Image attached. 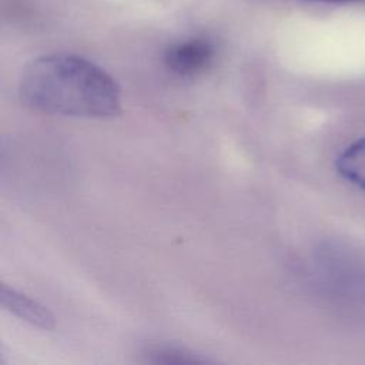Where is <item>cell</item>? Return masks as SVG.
I'll use <instances>...</instances> for the list:
<instances>
[{
	"instance_id": "6da1fadb",
	"label": "cell",
	"mask_w": 365,
	"mask_h": 365,
	"mask_svg": "<svg viewBox=\"0 0 365 365\" xmlns=\"http://www.w3.org/2000/svg\"><path fill=\"white\" fill-rule=\"evenodd\" d=\"M19 96L26 107L44 114L110 118L121 113L117 81L98 64L76 54L31 60L21 73Z\"/></svg>"
},
{
	"instance_id": "7a4b0ae2",
	"label": "cell",
	"mask_w": 365,
	"mask_h": 365,
	"mask_svg": "<svg viewBox=\"0 0 365 365\" xmlns=\"http://www.w3.org/2000/svg\"><path fill=\"white\" fill-rule=\"evenodd\" d=\"M215 47L205 37H192L171 44L164 53L165 67L181 77L205 71L214 61Z\"/></svg>"
},
{
	"instance_id": "3957f363",
	"label": "cell",
	"mask_w": 365,
	"mask_h": 365,
	"mask_svg": "<svg viewBox=\"0 0 365 365\" xmlns=\"http://www.w3.org/2000/svg\"><path fill=\"white\" fill-rule=\"evenodd\" d=\"M0 299L3 308L33 327L43 329H51L54 327V317L46 307L17 292L14 288L7 287L6 284L1 285Z\"/></svg>"
},
{
	"instance_id": "277c9868",
	"label": "cell",
	"mask_w": 365,
	"mask_h": 365,
	"mask_svg": "<svg viewBox=\"0 0 365 365\" xmlns=\"http://www.w3.org/2000/svg\"><path fill=\"white\" fill-rule=\"evenodd\" d=\"M336 170L346 181L365 190V138L354 141L338 155Z\"/></svg>"
},
{
	"instance_id": "5b68a950",
	"label": "cell",
	"mask_w": 365,
	"mask_h": 365,
	"mask_svg": "<svg viewBox=\"0 0 365 365\" xmlns=\"http://www.w3.org/2000/svg\"><path fill=\"white\" fill-rule=\"evenodd\" d=\"M144 355L147 356V361L155 362V364H204L210 361L184 348L168 346V345L148 348Z\"/></svg>"
},
{
	"instance_id": "8992f818",
	"label": "cell",
	"mask_w": 365,
	"mask_h": 365,
	"mask_svg": "<svg viewBox=\"0 0 365 365\" xmlns=\"http://www.w3.org/2000/svg\"><path fill=\"white\" fill-rule=\"evenodd\" d=\"M305 1H318V3H334V4H341V3H364L365 0H305Z\"/></svg>"
}]
</instances>
